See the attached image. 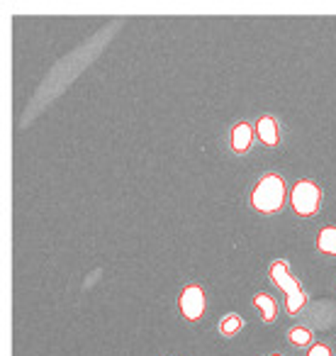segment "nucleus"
<instances>
[{"mask_svg":"<svg viewBox=\"0 0 336 356\" xmlns=\"http://www.w3.org/2000/svg\"><path fill=\"white\" fill-rule=\"evenodd\" d=\"M310 356H331V354H329V349H326L324 344H317V346H312Z\"/></svg>","mask_w":336,"mask_h":356,"instance_id":"11","label":"nucleus"},{"mask_svg":"<svg viewBox=\"0 0 336 356\" xmlns=\"http://www.w3.org/2000/svg\"><path fill=\"white\" fill-rule=\"evenodd\" d=\"M258 134H261V142L266 144H276L278 142V129H276V122H273L271 118H263L258 120Z\"/></svg>","mask_w":336,"mask_h":356,"instance_id":"6","label":"nucleus"},{"mask_svg":"<svg viewBox=\"0 0 336 356\" xmlns=\"http://www.w3.org/2000/svg\"><path fill=\"white\" fill-rule=\"evenodd\" d=\"M317 247L326 254H336V229L334 227L321 229L319 237H317Z\"/></svg>","mask_w":336,"mask_h":356,"instance_id":"7","label":"nucleus"},{"mask_svg":"<svg viewBox=\"0 0 336 356\" xmlns=\"http://www.w3.org/2000/svg\"><path fill=\"white\" fill-rule=\"evenodd\" d=\"M253 300H256V305L261 307V312H263V317H266V322L276 320V302H273L271 298L261 296V293H258V296L253 298Z\"/></svg>","mask_w":336,"mask_h":356,"instance_id":"8","label":"nucleus"},{"mask_svg":"<svg viewBox=\"0 0 336 356\" xmlns=\"http://www.w3.org/2000/svg\"><path fill=\"white\" fill-rule=\"evenodd\" d=\"M232 144L237 152H246L249 144H251V129H249L246 124H237L232 134Z\"/></svg>","mask_w":336,"mask_h":356,"instance_id":"5","label":"nucleus"},{"mask_svg":"<svg viewBox=\"0 0 336 356\" xmlns=\"http://www.w3.org/2000/svg\"><path fill=\"white\" fill-rule=\"evenodd\" d=\"M285 198V184L280 176H266L253 191V205L261 213H276Z\"/></svg>","mask_w":336,"mask_h":356,"instance_id":"1","label":"nucleus"},{"mask_svg":"<svg viewBox=\"0 0 336 356\" xmlns=\"http://www.w3.org/2000/svg\"><path fill=\"white\" fill-rule=\"evenodd\" d=\"M290 339L295 341V344H307V341H310V332L307 330H292Z\"/></svg>","mask_w":336,"mask_h":356,"instance_id":"10","label":"nucleus"},{"mask_svg":"<svg viewBox=\"0 0 336 356\" xmlns=\"http://www.w3.org/2000/svg\"><path fill=\"white\" fill-rule=\"evenodd\" d=\"M292 205L300 215H312L319 205V188L310 181H300L292 188Z\"/></svg>","mask_w":336,"mask_h":356,"instance_id":"3","label":"nucleus"},{"mask_svg":"<svg viewBox=\"0 0 336 356\" xmlns=\"http://www.w3.org/2000/svg\"><path fill=\"white\" fill-rule=\"evenodd\" d=\"M239 327H242V320H239V317H234V315L229 317V320L222 322V332H224V334H234Z\"/></svg>","mask_w":336,"mask_h":356,"instance_id":"9","label":"nucleus"},{"mask_svg":"<svg viewBox=\"0 0 336 356\" xmlns=\"http://www.w3.org/2000/svg\"><path fill=\"white\" fill-rule=\"evenodd\" d=\"M180 310H183V315L188 317V320H198V317L203 315V310H205L203 288H198V286L185 288L183 296H180Z\"/></svg>","mask_w":336,"mask_h":356,"instance_id":"4","label":"nucleus"},{"mask_svg":"<svg viewBox=\"0 0 336 356\" xmlns=\"http://www.w3.org/2000/svg\"><path fill=\"white\" fill-rule=\"evenodd\" d=\"M271 276L276 281V286H280L283 291L287 293V312H297L302 305H305V293L300 291V283L295 278L287 276V266L283 261H276L271 266Z\"/></svg>","mask_w":336,"mask_h":356,"instance_id":"2","label":"nucleus"}]
</instances>
